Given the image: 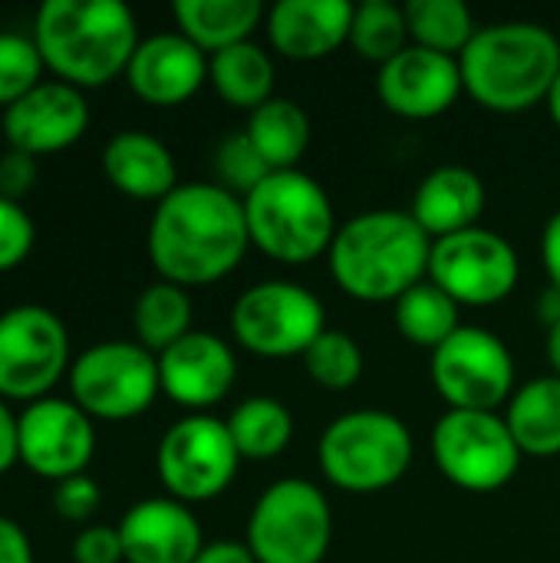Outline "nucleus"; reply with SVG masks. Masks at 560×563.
I'll list each match as a JSON object with an SVG mask.
<instances>
[{
    "mask_svg": "<svg viewBox=\"0 0 560 563\" xmlns=\"http://www.w3.org/2000/svg\"><path fill=\"white\" fill-rule=\"evenodd\" d=\"M244 205L218 181L178 185L149 221V261L162 280L205 287L224 280L248 254Z\"/></svg>",
    "mask_w": 560,
    "mask_h": 563,
    "instance_id": "1",
    "label": "nucleus"
},
{
    "mask_svg": "<svg viewBox=\"0 0 560 563\" xmlns=\"http://www.w3.org/2000/svg\"><path fill=\"white\" fill-rule=\"evenodd\" d=\"M432 238L409 211H363L330 244V277L360 303H396L429 277Z\"/></svg>",
    "mask_w": 560,
    "mask_h": 563,
    "instance_id": "2",
    "label": "nucleus"
},
{
    "mask_svg": "<svg viewBox=\"0 0 560 563\" xmlns=\"http://www.w3.org/2000/svg\"><path fill=\"white\" fill-rule=\"evenodd\" d=\"M33 43L63 82L92 89L125 73L142 40L122 0H46L33 20Z\"/></svg>",
    "mask_w": 560,
    "mask_h": 563,
    "instance_id": "3",
    "label": "nucleus"
},
{
    "mask_svg": "<svg viewBox=\"0 0 560 563\" xmlns=\"http://www.w3.org/2000/svg\"><path fill=\"white\" fill-rule=\"evenodd\" d=\"M459 69L465 92L482 109L518 115L548 99L560 76V40L531 20L479 26L459 56Z\"/></svg>",
    "mask_w": 560,
    "mask_h": 563,
    "instance_id": "4",
    "label": "nucleus"
},
{
    "mask_svg": "<svg viewBox=\"0 0 560 563\" xmlns=\"http://www.w3.org/2000/svg\"><path fill=\"white\" fill-rule=\"evenodd\" d=\"M241 205L251 247L277 264H314L330 254L340 231L330 195L300 168L271 172L248 198H241Z\"/></svg>",
    "mask_w": 560,
    "mask_h": 563,
    "instance_id": "5",
    "label": "nucleus"
},
{
    "mask_svg": "<svg viewBox=\"0 0 560 563\" xmlns=\"http://www.w3.org/2000/svg\"><path fill=\"white\" fill-rule=\"evenodd\" d=\"M416 442L409 426L383 409H353L337 416L317 445L320 472L350 495H376L399 485L413 465Z\"/></svg>",
    "mask_w": 560,
    "mask_h": 563,
    "instance_id": "6",
    "label": "nucleus"
},
{
    "mask_svg": "<svg viewBox=\"0 0 560 563\" xmlns=\"http://www.w3.org/2000/svg\"><path fill=\"white\" fill-rule=\"evenodd\" d=\"M333 541L327 495L304 478H284L251 508L244 544L257 563H323Z\"/></svg>",
    "mask_w": 560,
    "mask_h": 563,
    "instance_id": "7",
    "label": "nucleus"
},
{
    "mask_svg": "<svg viewBox=\"0 0 560 563\" xmlns=\"http://www.w3.org/2000/svg\"><path fill=\"white\" fill-rule=\"evenodd\" d=\"M158 393V356L142 343L106 340L83 350L69 366V396L89 419H135L155 402Z\"/></svg>",
    "mask_w": 560,
    "mask_h": 563,
    "instance_id": "8",
    "label": "nucleus"
},
{
    "mask_svg": "<svg viewBox=\"0 0 560 563\" xmlns=\"http://www.w3.org/2000/svg\"><path fill=\"white\" fill-rule=\"evenodd\" d=\"M327 330L320 297L294 280H261L231 307V336L241 350L264 360L304 356Z\"/></svg>",
    "mask_w": 560,
    "mask_h": 563,
    "instance_id": "9",
    "label": "nucleus"
},
{
    "mask_svg": "<svg viewBox=\"0 0 560 563\" xmlns=\"http://www.w3.org/2000/svg\"><path fill=\"white\" fill-rule=\"evenodd\" d=\"M432 459L446 482L472 495L502 492L521 465V449L498 412L449 409L432 429Z\"/></svg>",
    "mask_w": 560,
    "mask_h": 563,
    "instance_id": "10",
    "label": "nucleus"
},
{
    "mask_svg": "<svg viewBox=\"0 0 560 563\" xmlns=\"http://www.w3.org/2000/svg\"><path fill=\"white\" fill-rule=\"evenodd\" d=\"M432 386L449 409L498 412L515 396V360L502 336L485 327H459L432 350Z\"/></svg>",
    "mask_w": 560,
    "mask_h": 563,
    "instance_id": "11",
    "label": "nucleus"
},
{
    "mask_svg": "<svg viewBox=\"0 0 560 563\" xmlns=\"http://www.w3.org/2000/svg\"><path fill=\"white\" fill-rule=\"evenodd\" d=\"M241 455L231 442L228 422L215 416H185L175 422L155 452L158 478L168 498L182 505H201L218 498L238 475Z\"/></svg>",
    "mask_w": 560,
    "mask_h": 563,
    "instance_id": "12",
    "label": "nucleus"
},
{
    "mask_svg": "<svg viewBox=\"0 0 560 563\" xmlns=\"http://www.w3.org/2000/svg\"><path fill=\"white\" fill-rule=\"evenodd\" d=\"M518 277V251L498 231L479 224L432 241L429 280L459 307H495L515 294Z\"/></svg>",
    "mask_w": 560,
    "mask_h": 563,
    "instance_id": "13",
    "label": "nucleus"
},
{
    "mask_svg": "<svg viewBox=\"0 0 560 563\" xmlns=\"http://www.w3.org/2000/svg\"><path fill=\"white\" fill-rule=\"evenodd\" d=\"M69 366V333L63 320L40 307L20 303L0 313V396L36 402Z\"/></svg>",
    "mask_w": 560,
    "mask_h": 563,
    "instance_id": "14",
    "label": "nucleus"
},
{
    "mask_svg": "<svg viewBox=\"0 0 560 563\" xmlns=\"http://www.w3.org/2000/svg\"><path fill=\"white\" fill-rule=\"evenodd\" d=\"M20 462L50 482H66L86 475L96 452L92 419L73 399L43 396L17 416Z\"/></svg>",
    "mask_w": 560,
    "mask_h": 563,
    "instance_id": "15",
    "label": "nucleus"
},
{
    "mask_svg": "<svg viewBox=\"0 0 560 563\" xmlns=\"http://www.w3.org/2000/svg\"><path fill=\"white\" fill-rule=\"evenodd\" d=\"M376 92L393 115L426 122L446 115L465 92V82L455 56H442L409 43L396 59L380 66Z\"/></svg>",
    "mask_w": 560,
    "mask_h": 563,
    "instance_id": "16",
    "label": "nucleus"
},
{
    "mask_svg": "<svg viewBox=\"0 0 560 563\" xmlns=\"http://www.w3.org/2000/svg\"><path fill=\"white\" fill-rule=\"evenodd\" d=\"M0 125L10 148L40 158L50 152H63L83 139L89 125V106L76 86L63 79H43L3 109Z\"/></svg>",
    "mask_w": 560,
    "mask_h": 563,
    "instance_id": "17",
    "label": "nucleus"
},
{
    "mask_svg": "<svg viewBox=\"0 0 560 563\" xmlns=\"http://www.w3.org/2000/svg\"><path fill=\"white\" fill-rule=\"evenodd\" d=\"M158 379L162 393L195 416L218 406L238 379L234 350L205 330H191L175 346L158 353Z\"/></svg>",
    "mask_w": 560,
    "mask_h": 563,
    "instance_id": "18",
    "label": "nucleus"
},
{
    "mask_svg": "<svg viewBox=\"0 0 560 563\" xmlns=\"http://www.w3.org/2000/svg\"><path fill=\"white\" fill-rule=\"evenodd\" d=\"M125 79L149 106H182L208 82V56L182 33H155L132 53Z\"/></svg>",
    "mask_w": 560,
    "mask_h": 563,
    "instance_id": "19",
    "label": "nucleus"
},
{
    "mask_svg": "<svg viewBox=\"0 0 560 563\" xmlns=\"http://www.w3.org/2000/svg\"><path fill=\"white\" fill-rule=\"evenodd\" d=\"M125 563H195L205 548L201 525L175 498H145L119 521Z\"/></svg>",
    "mask_w": 560,
    "mask_h": 563,
    "instance_id": "20",
    "label": "nucleus"
},
{
    "mask_svg": "<svg viewBox=\"0 0 560 563\" xmlns=\"http://www.w3.org/2000/svg\"><path fill=\"white\" fill-rule=\"evenodd\" d=\"M353 3L347 0H281L267 10L274 53L294 63H317L350 43Z\"/></svg>",
    "mask_w": 560,
    "mask_h": 563,
    "instance_id": "21",
    "label": "nucleus"
},
{
    "mask_svg": "<svg viewBox=\"0 0 560 563\" xmlns=\"http://www.w3.org/2000/svg\"><path fill=\"white\" fill-rule=\"evenodd\" d=\"M482 211H485V181L479 172H472L465 165L432 168L419 181V188L413 195V208H409L416 224L432 241L479 228Z\"/></svg>",
    "mask_w": 560,
    "mask_h": 563,
    "instance_id": "22",
    "label": "nucleus"
},
{
    "mask_svg": "<svg viewBox=\"0 0 560 563\" xmlns=\"http://www.w3.org/2000/svg\"><path fill=\"white\" fill-rule=\"evenodd\" d=\"M109 185L135 201H165L178 188V168L168 145L149 132H116L102 148Z\"/></svg>",
    "mask_w": 560,
    "mask_h": 563,
    "instance_id": "23",
    "label": "nucleus"
},
{
    "mask_svg": "<svg viewBox=\"0 0 560 563\" xmlns=\"http://www.w3.org/2000/svg\"><path fill=\"white\" fill-rule=\"evenodd\" d=\"M172 13L178 33L188 36L205 56L248 43L267 16L261 0H178Z\"/></svg>",
    "mask_w": 560,
    "mask_h": 563,
    "instance_id": "24",
    "label": "nucleus"
},
{
    "mask_svg": "<svg viewBox=\"0 0 560 563\" xmlns=\"http://www.w3.org/2000/svg\"><path fill=\"white\" fill-rule=\"evenodd\" d=\"M505 422L528 459L560 455V379L541 376L515 389L505 406Z\"/></svg>",
    "mask_w": 560,
    "mask_h": 563,
    "instance_id": "25",
    "label": "nucleus"
},
{
    "mask_svg": "<svg viewBox=\"0 0 560 563\" xmlns=\"http://www.w3.org/2000/svg\"><path fill=\"white\" fill-rule=\"evenodd\" d=\"M208 82L228 106L254 112L274 99V59L254 40L228 46L208 56Z\"/></svg>",
    "mask_w": 560,
    "mask_h": 563,
    "instance_id": "26",
    "label": "nucleus"
},
{
    "mask_svg": "<svg viewBox=\"0 0 560 563\" xmlns=\"http://www.w3.org/2000/svg\"><path fill=\"white\" fill-rule=\"evenodd\" d=\"M244 132L271 172H290L310 145V115L300 102L274 96L248 115Z\"/></svg>",
    "mask_w": 560,
    "mask_h": 563,
    "instance_id": "27",
    "label": "nucleus"
},
{
    "mask_svg": "<svg viewBox=\"0 0 560 563\" xmlns=\"http://www.w3.org/2000/svg\"><path fill=\"white\" fill-rule=\"evenodd\" d=\"M241 462H271L294 442V416L271 396H251L224 419Z\"/></svg>",
    "mask_w": 560,
    "mask_h": 563,
    "instance_id": "28",
    "label": "nucleus"
},
{
    "mask_svg": "<svg viewBox=\"0 0 560 563\" xmlns=\"http://www.w3.org/2000/svg\"><path fill=\"white\" fill-rule=\"evenodd\" d=\"M459 313L462 307L446 290H439L429 277L393 303V320L399 336L429 353L439 350L462 327Z\"/></svg>",
    "mask_w": 560,
    "mask_h": 563,
    "instance_id": "29",
    "label": "nucleus"
},
{
    "mask_svg": "<svg viewBox=\"0 0 560 563\" xmlns=\"http://www.w3.org/2000/svg\"><path fill=\"white\" fill-rule=\"evenodd\" d=\"M135 340L149 350V353H165L168 346H175L182 336L191 333V297L185 287L158 280L152 287H145L135 300Z\"/></svg>",
    "mask_w": 560,
    "mask_h": 563,
    "instance_id": "30",
    "label": "nucleus"
},
{
    "mask_svg": "<svg viewBox=\"0 0 560 563\" xmlns=\"http://www.w3.org/2000/svg\"><path fill=\"white\" fill-rule=\"evenodd\" d=\"M403 10L409 23V40L442 56L459 59L479 33L475 16L462 0H409Z\"/></svg>",
    "mask_w": 560,
    "mask_h": 563,
    "instance_id": "31",
    "label": "nucleus"
},
{
    "mask_svg": "<svg viewBox=\"0 0 560 563\" xmlns=\"http://www.w3.org/2000/svg\"><path fill=\"white\" fill-rule=\"evenodd\" d=\"M350 46L360 59L386 66L409 46V23L406 10L389 0H366L353 7Z\"/></svg>",
    "mask_w": 560,
    "mask_h": 563,
    "instance_id": "32",
    "label": "nucleus"
},
{
    "mask_svg": "<svg viewBox=\"0 0 560 563\" xmlns=\"http://www.w3.org/2000/svg\"><path fill=\"white\" fill-rule=\"evenodd\" d=\"M300 360L307 376L330 393L353 389L363 376V350L343 330H323Z\"/></svg>",
    "mask_w": 560,
    "mask_h": 563,
    "instance_id": "33",
    "label": "nucleus"
},
{
    "mask_svg": "<svg viewBox=\"0 0 560 563\" xmlns=\"http://www.w3.org/2000/svg\"><path fill=\"white\" fill-rule=\"evenodd\" d=\"M215 175L221 188H228L238 198H248L271 175V165L261 158L248 132H231L215 148Z\"/></svg>",
    "mask_w": 560,
    "mask_h": 563,
    "instance_id": "34",
    "label": "nucleus"
},
{
    "mask_svg": "<svg viewBox=\"0 0 560 563\" xmlns=\"http://www.w3.org/2000/svg\"><path fill=\"white\" fill-rule=\"evenodd\" d=\"M43 76V56L33 36L23 33H0V106H13L26 96Z\"/></svg>",
    "mask_w": 560,
    "mask_h": 563,
    "instance_id": "35",
    "label": "nucleus"
},
{
    "mask_svg": "<svg viewBox=\"0 0 560 563\" xmlns=\"http://www.w3.org/2000/svg\"><path fill=\"white\" fill-rule=\"evenodd\" d=\"M33 221L20 208V201H10L0 195V274L20 267L26 254L33 251Z\"/></svg>",
    "mask_w": 560,
    "mask_h": 563,
    "instance_id": "36",
    "label": "nucleus"
},
{
    "mask_svg": "<svg viewBox=\"0 0 560 563\" xmlns=\"http://www.w3.org/2000/svg\"><path fill=\"white\" fill-rule=\"evenodd\" d=\"M99 501H102V492L89 475H76V478L59 482L56 495H53V508L63 521H89L96 515Z\"/></svg>",
    "mask_w": 560,
    "mask_h": 563,
    "instance_id": "37",
    "label": "nucleus"
},
{
    "mask_svg": "<svg viewBox=\"0 0 560 563\" xmlns=\"http://www.w3.org/2000/svg\"><path fill=\"white\" fill-rule=\"evenodd\" d=\"M73 561L76 563H119L125 561L122 554V538L119 528L109 525H92L83 528L73 541Z\"/></svg>",
    "mask_w": 560,
    "mask_h": 563,
    "instance_id": "38",
    "label": "nucleus"
},
{
    "mask_svg": "<svg viewBox=\"0 0 560 563\" xmlns=\"http://www.w3.org/2000/svg\"><path fill=\"white\" fill-rule=\"evenodd\" d=\"M36 155H26L20 148H7L0 155V195L10 201H20L33 181H36Z\"/></svg>",
    "mask_w": 560,
    "mask_h": 563,
    "instance_id": "39",
    "label": "nucleus"
},
{
    "mask_svg": "<svg viewBox=\"0 0 560 563\" xmlns=\"http://www.w3.org/2000/svg\"><path fill=\"white\" fill-rule=\"evenodd\" d=\"M0 563H33L26 531L10 518H0Z\"/></svg>",
    "mask_w": 560,
    "mask_h": 563,
    "instance_id": "40",
    "label": "nucleus"
},
{
    "mask_svg": "<svg viewBox=\"0 0 560 563\" xmlns=\"http://www.w3.org/2000/svg\"><path fill=\"white\" fill-rule=\"evenodd\" d=\"M541 261H545V274H548V287L560 290V211H554L545 224L541 234Z\"/></svg>",
    "mask_w": 560,
    "mask_h": 563,
    "instance_id": "41",
    "label": "nucleus"
},
{
    "mask_svg": "<svg viewBox=\"0 0 560 563\" xmlns=\"http://www.w3.org/2000/svg\"><path fill=\"white\" fill-rule=\"evenodd\" d=\"M195 563H257L254 554L248 551V544L241 541H215V544H205L201 554L195 558Z\"/></svg>",
    "mask_w": 560,
    "mask_h": 563,
    "instance_id": "42",
    "label": "nucleus"
},
{
    "mask_svg": "<svg viewBox=\"0 0 560 563\" xmlns=\"http://www.w3.org/2000/svg\"><path fill=\"white\" fill-rule=\"evenodd\" d=\"M20 459V445H17V419L7 409V402L0 399V475L7 468H13V462Z\"/></svg>",
    "mask_w": 560,
    "mask_h": 563,
    "instance_id": "43",
    "label": "nucleus"
},
{
    "mask_svg": "<svg viewBox=\"0 0 560 563\" xmlns=\"http://www.w3.org/2000/svg\"><path fill=\"white\" fill-rule=\"evenodd\" d=\"M538 313L545 320V327H554L560 320V290L554 287H545V294L538 297Z\"/></svg>",
    "mask_w": 560,
    "mask_h": 563,
    "instance_id": "44",
    "label": "nucleus"
},
{
    "mask_svg": "<svg viewBox=\"0 0 560 563\" xmlns=\"http://www.w3.org/2000/svg\"><path fill=\"white\" fill-rule=\"evenodd\" d=\"M548 363H551V376L560 379V320L554 327H548Z\"/></svg>",
    "mask_w": 560,
    "mask_h": 563,
    "instance_id": "45",
    "label": "nucleus"
},
{
    "mask_svg": "<svg viewBox=\"0 0 560 563\" xmlns=\"http://www.w3.org/2000/svg\"><path fill=\"white\" fill-rule=\"evenodd\" d=\"M545 106H548V112H551L554 125H558V129H560V76H558V79H554V86H551V92H548Z\"/></svg>",
    "mask_w": 560,
    "mask_h": 563,
    "instance_id": "46",
    "label": "nucleus"
}]
</instances>
